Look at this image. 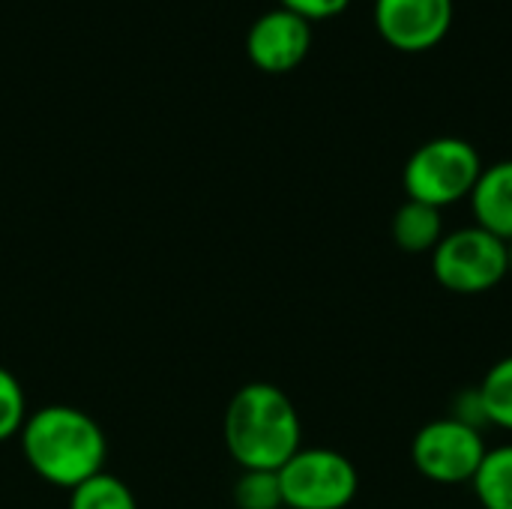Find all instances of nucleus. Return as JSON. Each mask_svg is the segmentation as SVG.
Instances as JSON below:
<instances>
[{
	"instance_id": "5",
	"label": "nucleus",
	"mask_w": 512,
	"mask_h": 509,
	"mask_svg": "<svg viewBox=\"0 0 512 509\" xmlns=\"http://www.w3.org/2000/svg\"><path fill=\"white\" fill-rule=\"evenodd\" d=\"M432 273L453 294L492 291L507 276V243L480 225L459 228L435 246Z\"/></svg>"
},
{
	"instance_id": "6",
	"label": "nucleus",
	"mask_w": 512,
	"mask_h": 509,
	"mask_svg": "<svg viewBox=\"0 0 512 509\" xmlns=\"http://www.w3.org/2000/svg\"><path fill=\"white\" fill-rule=\"evenodd\" d=\"M486 441L480 429L456 420V417H441L426 423L411 444V462L414 468L441 486H459L471 483L483 456H486Z\"/></svg>"
},
{
	"instance_id": "2",
	"label": "nucleus",
	"mask_w": 512,
	"mask_h": 509,
	"mask_svg": "<svg viewBox=\"0 0 512 509\" xmlns=\"http://www.w3.org/2000/svg\"><path fill=\"white\" fill-rule=\"evenodd\" d=\"M222 429L240 471H279L303 447V423L294 402L267 381H252L231 396Z\"/></svg>"
},
{
	"instance_id": "9",
	"label": "nucleus",
	"mask_w": 512,
	"mask_h": 509,
	"mask_svg": "<svg viewBox=\"0 0 512 509\" xmlns=\"http://www.w3.org/2000/svg\"><path fill=\"white\" fill-rule=\"evenodd\" d=\"M468 201L483 231L501 237L504 243L512 240V159L483 168Z\"/></svg>"
},
{
	"instance_id": "12",
	"label": "nucleus",
	"mask_w": 512,
	"mask_h": 509,
	"mask_svg": "<svg viewBox=\"0 0 512 509\" xmlns=\"http://www.w3.org/2000/svg\"><path fill=\"white\" fill-rule=\"evenodd\" d=\"M69 509H138V501L120 477L102 471L69 492Z\"/></svg>"
},
{
	"instance_id": "15",
	"label": "nucleus",
	"mask_w": 512,
	"mask_h": 509,
	"mask_svg": "<svg viewBox=\"0 0 512 509\" xmlns=\"http://www.w3.org/2000/svg\"><path fill=\"white\" fill-rule=\"evenodd\" d=\"M27 414L30 411H27V396H24L21 381L6 366H0V444L18 438Z\"/></svg>"
},
{
	"instance_id": "7",
	"label": "nucleus",
	"mask_w": 512,
	"mask_h": 509,
	"mask_svg": "<svg viewBox=\"0 0 512 509\" xmlns=\"http://www.w3.org/2000/svg\"><path fill=\"white\" fill-rule=\"evenodd\" d=\"M378 36L405 54H423L438 48L456 18L453 0H375Z\"/></svg>"
},
{
	"instance_id": "16",
	"label": "nucleus",
	"mask_w": 512,
	"mask_h": 509,
	"mask_svg": "<svg viewBox=\"0 0 512 509\" xmlns=\"http://www.w3.org/2000/svg\"><path fill=\"white\" fill-rule=\"evenodd\" d=\"M279 6L306 18L309 24H315V21H327V18L342 15L351 6V0H279Z\"/></svg>"
},
{
	"instance_id": "14",
	"label": "nucleus",
	"mask_w": 512,
	"mask_h": 509,
	"mask_svg": "<svg viewBox=\"0 0 512 509\" xmlns=\"http://www.w3.org/2000/svg\"><path fill=\"white\" fill-rule=\"evenodd\" d=\"M237 509H282V486L276 471H243L234 483Z\"/></svg>"
},
{
	"instance_id": "17",
	"label": "nucleus",
	"mask_w": 512,
	"mask_h": 509,
	"mask_svg": "<svg viewBox=\"0 0 512 509\" xmlns=\"http://www.w3.org/2000/svg\"><path fill=\"white\" fill-rule=\"evenodd\" d=\"M507 273L512 276V240H507Z\"/></svg>"
},
{
	"instance_id": "4",
	"label": "nucleus",
	"mask_w": 512,
	"mask_h": 509,
	"mask_svg": "<svg viewBox=\"0 0 512 509\" xmlns=\"http://www.w3.org/2000/svg\"><path fill=\"white\" fill-rule=\"evenodd\" d=\"M276 474L288 509H345L360 489L354 462L327 447H300Z\"/></svg>"
},
{
	"instance_id": "8",
	"label": "nucleus",
	"mask_w": 512,
	"mask_h": 509,
	"mask_svg": "<svg viewBox=\"0 0 512 509\" xmlns=\"http://www.w3.org/2000/svg\"><path fill=\"white\" fill-rule=\"evenodd\" d=\"M312 51V24L282 6L258 15L246 33V57L267 75L294 72Z\"/></svg>"
},
{
	"instance_id": "13",
	"label": "nucleus",
	"mask_w": 512,
	"mask_h": 509,
	"mask_svg": "<svg viewBox=\"0 0 512 509\" xmlns=\"http://www.w3.org/2000/svg\"><path fill=\"white\" fill-rule=\"evenodd\" d=\"M477 393H480V402L486 411V423L512 432V357L498 360L486 372Z\"/></svg>"
},
{
	"instance_id": "1",
	"label": "nucleus",
	"mask_w": 512,
	"mask_h": 509,
	"mask_svg": "<svg viewBox=\"0 0 512 509\" xmlns=\"http://www.w3.org/2000/svg\"><path fill=\"white\" fill-rule=\"evenodd\" d=\"M27 468L48 486L72 492L105 471L108 438L96 417L72 405H42L18 432Z\"/></svg>"
},
{
	"instance_id": "3",
	"label": "nucleus",
	"mask_w": 512,
	"mask_h": 509,
	"mask_svg": "<svg viewBox=\"0 0 512 509\" xmlns=\"http://www.w3.org/2000/svg\"><path fill=\"white\" fill-rule=\"evenodd\" d=\"M483 174V159L477 147L456 135H441L420 144L402 171V186L408 201H420L429 207H450L471 198L477 180Z\"/></svg>"
},
{
	"instance_id": "11",
	"label": "nucleus",
	"mask_w": 512,
	"mask_h": 509,
	"mask_svg": "<svg viewBox=\"0 0 512 509\" xmlns=\"http://www.w3.org/2000/svg\"><path fill=\"white\" fill-rule=\"evenodd\" d=\"M471 486L480 509H512V444L486 450Z\"/></svg>"
},
{
	"instance_id": "10",
	"label": "nucleus",
	"mask_w": 512,
	"mask_h": 509,
	"mask_svg": "<svg viewBox=\"0 0 512 509\" xmlns=\"http://www.w3.org/2000/svg\"><path fill=\"white\" fill-rule=\"evenodd\" d=\"M393 240L399 249L411 255L435 252V246L444 240V219L438 207L405 201L393 216Z\"/></svg>"
}]
</instances>
